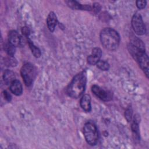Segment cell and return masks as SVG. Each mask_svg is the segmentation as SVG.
I'll list each match as a JSON object with an SVG mask.
<instances>
[{
    "mask_svg": "<svg viewBox=\"0 0 149 149\" xmlns=\"http://www.w3.org/2000/svg\"><path fill=\"white\" fill-rule=\"evenodd\" d=\"M132 26L134 32L138 35H143L146 33V27L141 16L137 12L135 13L132 19Z\"/></svg>",
    "mask_w": 149,
    "mask_h": 149,
    "instance_id": "6",
    "label": "cell"
},
{
    "mask_svg": "<svg viewBox=\"0 0 149 149\" xmlns=\"http://www.w3.org/2000/svg\"><path fill=\"white\" fill-rule=\"evenodd\" d=\"M102 55V51L99 48H94L91 54L87 57V62L90 65H96L97 63L100 61Z\"/></svg>",
    "mask_w": 149,
    "mask_h": 149,
    "instance_id": "8",
    "label": "cell"
},
{
    "mask_svg": "<svg viewBox=\"0 0 149 149\" xmlns=\"http://www.w3.org/2000/svg\"><path fill=\"white\" fill-rule=\"evenodd\" d=\"M3 79L6 84H10L14 80H15V75L12 71L6 70L3 74Z\"/></svg>",
    "mask_w": 149,
    "mask_h": 149,
    "instance_id": "14",
    "label": "cell"
},
{
    "mask_svg": "<svg viewBox=\"0 0 149 149\" xmlns=\"http://www.w3.org/2000/svg\"><path fill=\"white\" fill-rule=\"evenodd\" d=\"M91 91L97 97L102 101H107L111 100L112 98L110 93L104 90L98 86H93L91 87Z\"/></svg>",
    "mask_w": 149,
    "mask_h": 149,
    "instance_id": "7",
    "label": "cell"
},
{
    "mask_svg": "<svg viewBox=\"0 0 149 149\" xmlns=\"http://www.w3.org/2000/svg\"><path fill=\"white\" fill-rule=\"evenodd\" d=\"M93 9L94 10H96V12H98L100 9V6L99 5L98 3H94L93 5Z\"/></svg>",
    "mask_w": 149,
    "mask_h": 149,
    "instance_id": "24",
    "label": "cell"
},
{
    "mask_svg": "<svg viewBox=\"0 0 149 149\" xmlns=\"http://www.w3.org/2000/svg\"><path fill=\"white\" fill-rule=\"evenodd\" d=\"M100 40L104 47L109 51H114L119 45L118 33L112 28H105L100 33Z\"/></svg>",
    "mask_w": 149,
    "mask_h": 149,
    "instance_id": "2",
    "label": "cell"
},
{
    "mask_svg": "<svg viewBox=\"0 0 149 149\" xmlns=\"http://www.w3.org/2000/svg\"><path fill=\"white\" fill-rule=\"evenodd\" d=\"M132 132L133 133L134 136H135V138L139 139V125L137 122V120L136 119L134 120L132 125Z\"/></svg>",
    "mask_w": 149,
    "mask_h": 149,
    "instance_id": "17",
    "label": "cell"
},
{
    "mask_svg": "<svg viewBox=\"0 0 149 149\" xmlns=\"http://www.w3.org/2000/svg\"><path fill=\"white\" fill-rule=\"evenodd\" d=\"M80 106L86 112H90L91 109V97L88 94H84L81 98Z\"/></svg>",
    "mask_w": 149,
    "mask_h": 149,
    "instance_id": "11",
    "label": "cell"
},
{
    "mask_svg": "<svg viewBox=\"0 0 149 149\" xmlns=\"http://www.w3.org/2000/svg\"><path fill=\"white\" fill-rule=\"evenodd\" d=\"M97 66L102 70H108L109 68V63L105 61H101L100 60L97 63Z\"/></svg>",
    "mask_w": 149,
    "mask_h": 149,
    "instance_id": "18",
    "label": "cell"
},
{
    "mask_svg": "<svg viewBox=\"0 0 149 149\" xmlns=\"http://www.w3.org/2000/svg\"><path fill=\"white\" fill-rule=\"evenodd\" d=\"M132 110L131 108H127L125 111V118L128 122H130L132 116Z\"/></svg>",
    "mask_w": 149,
    "mask_h": 149,
    "instance_id": "19",
    "label": "cell"
},
{
    "mask_svg": "<svg viewBox=\"0 0 149 149\" xmlns=\"http://www.w3.org/2000/svg\"><path fill=\"white\" fill-rule=\"evenodd\" d=\"M15 46H13V45H12L11 44L7 43L5 44L4 45V50L6 51V52L10 56H12L16 51V49H15Z\"/></svg>",
    "mask_w": 149,
    "mask_h": 149,
    "instance_id": "16",
    "label": "cell"
},
{
    "mask_svg": "<svg viewBox=\"0 0 149 149\" xmlns=\"http://www.w3.org/2000/svg\"><path fill=\"white\" fill-rule=\"evenodd\" d=\"M20 73L26 86H30L36 76V69L34 66L30 63L24 64L21 68Z\"/></svg>",
    "mask_w": 149,
    "mask_h": 149,
    "instance_id": "4",
    "label": "cell"
},
{
    "mask_svg": "<svg viewBox=\"0 0 149 149\" xmlns=\"http://www.w3.org/2000/svg\"><path fill=\"white\" fill-rule=\"evenodd\" d=\"M146 1H137L136 5L137 8L140 9H144L146 6Z\"/></svg>",
    "mask_w": 149,
    "mask_h": 149,
    "instance_id": "20",
    "label": "cell"
},
{
    "mask_svg": "<svg viewBox=\"0 0 149 149\" xmlns=\"http://www.w3.org/2000/svg\"><path fill=\"white\" fill-rule=\"evenodd\" d=\"M87 81L86 71H82L76 74L67 87V93L69 96L73 98H79L84 92Z\"/></svg>",
    "mask_w": 149,
    "mask_h": 149,
    "instance_id": "1",
    "label": "cell"
},
{
    "mask_svg": "<svg viewBox=\"0 0 149 149\" xmlns=\"http://www.w3.org/2000/svg\"><path fill=\"white\" fill-rule=\"evenodd\" d=\"M10 90L11 92L16 95H20L23 92L22 85L20 81L17 80H14L10 84Z\"/></svg>",
    "mask_w": 149,
    "mask_h": 149,
    "instance_id": "12",
    "label": "cell"
},
{
    "mask_svg": "<svg viewBox=\"0 0 149 149\" xmlns=\"http://www.w3.org/2000/svg\"><path fill=\"white\" fill-rule=\"evenodd\" d=\"M65 2L70 8L73 9H77V10L82 9V10H90L91 9L90 6L82 5L75 1H65Z\"/></svg>",
    "mask_w": 149,
    "mask_h": 149,
    "instance_id": "13",
    "label": "cell"
},
{
    "mask_svg": "<svg viewBox=\"0 0 149 149\" xmlns=\"http://www.w3.org/2000/svg\"><path fill=\"white\" fill-rule=\"evenodd\" d=\"M57 23V17L55 13L51 12L47 18V24L49 30L51 32L54 31Z\"/></svg>",
    "mask_w": 149,
    "mask_h": 149,
    "instance_id": "10",
    "label": "cell"
},
{
    "mask_svg": "<svg viewBox=\"0 0 149 149\" xmlns=\"http://www.w3.org/2000/svg\"><path fill=\"white\" fill-rule=\"evenodd\" d=\"M8 41L10 44L15 47L21 45L22 37L15 30H12L8 34Z\"/></svg>",
    "mask_w": 149,
    "mask_h": 149,
    "instance_id": "9",
    "label": "cell"
},
{
    "mask_svg": "<svg viewBox=\"0 0 149 149\" xmlns=\"http://www.w3.org/2000/svg\"><path fill=\"white\" fill-rule=\"evenodd\" d=\"M83 134L84 138L91 146L95 145L98 140V133L96 126L92 122L86 123L83 127Z\"/></svg>",
    "mask_w": 149,
    "mask_h": 149,
    "instance_id": "3",
    "label": "cell"
},
{
    "mask_svg": "<svg viewBox=\"0 0 149 149\" xmlns=\"http://www.w3.org/2000/svg\"><path fill=\"white\" fill-rule=\"evenodd\" d=\"M3 95H4V97L7 100V101H10V99H11V96L6 91H5L3 92Z\"/></svg>",
    "mask_w": 149,
    "mask_h": 149,
    "instance_id": "23",
    "label": "cell"
},
{
    "mask_svg": "<svg viewBox=\"0 0 149 149\" xmlns=\"http://www.w3.org/2000/svg\"><path fill=\"white\" fill-rule=\"evenodd\" d=\"M22 32L25 36H28L30 34V29L27 27H23L22 29Z\"/></svg>",
    "mask_w": 149,
    "mask_h": 149,
    "instance_id": "21",
    "label": "cell"
},
{
    "mask_svg": "<svg viewBox=\"0 0 149 149\" xmlns=\"http://www.w3.org/2000/svg\"><path fill=\"white\" fill-rule=\"evenodd\" d=\"M133 58L137 62L141 69L143 70L146 76L148 77V57L145 51H137L133 56Z\"/></svg>",
    "mask_w": 149,
    "mask_h": 149,
    "instance_id": "5",
    "label": "cell"
},
{
    "mask_svg": "<svg viewBox=\"0 0 149 149\" xmlns=\"http://www.w3.org/2000/svg\"><path fill=\"white\" fill-rule=\"evenodd\" d=\"M27 42L29 43L30 48L31 49V52H32L33 54L34 55V56L36 58H39L41 56V51H40V49L38 47H37L36 46H35L34 44L33 43V42L30 40L28 39Z\"/></svg>",
    "mask_w": 149,
    "mask_h": 149,
    "instance_id": "15",
    "label": "cell"
},
{
    "mask_svg": "<svg viewBox=\"0 0 149 149\" xmlns=\"http://www.w3.org/2000/svg\"><path fill=\"white\" fill-rule=\"evenodd\" d=\"M15 60L12 59V58H8V61H7V65L8 66H9L10 65H13V66H15Z\"/></svg>",
    "mask_w": 149,
    "mask_h": 149,
    "instance_id": "22",
    "label": "cell"
}]
</instances>
